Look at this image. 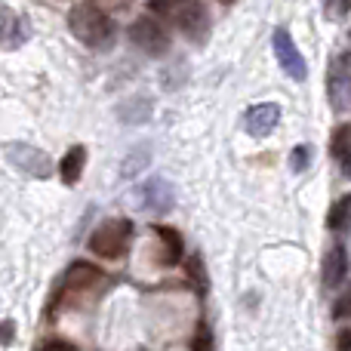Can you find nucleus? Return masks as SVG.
Wrapping results in <instances>:
<instances>
[{"label":"nucleus","mask_w":351,"mask_h":351,"mask_svg":"<svg viewBox=\"0 0 351 351\" xmlns=\"http://www.w3.org/2000/svg\"><path fill=\"white\" fill-rule=\"evenodd\" d=\"M68 28H71V34L90 49H111L114 34H117L114 19H111L102 6H93V3L74 6V10L68 12Z\"/></svg>","instance_id":"nucleus-1"},{"label":"nucleus","mask_w":351,"mask_h":351,"mask_svg":"<svg viewBox=\"0 0 351 351\" xmlns=\"http://www.w3.org/2000/svg\"><path fill=\"white\" fill-rule=\"evenodd\" d=\"M148 10L158 19H170L191 40H204L210 31V12L200 0H148Z\"/></svg>","instance_id":"nucleus-2"},{"label":"nucleus","mask_w":351,"mask_h":351,"mask_svg":"<svg viewBox=\"0 0 351 351\" xmlns=\"http://www.w3.org/2000/svg\"><path fill=\"white\" fill-rule=\"evenodd\" d=\"M133 234H136L133 219H123V216L105 219V222L90 234V253L99 256V259H108V262L123 259L130 243H133Z\"/></svg>","instance_id":"nucleus-3"},{"label":"nucleus","mask_w":351,"mask_h":351,"mask_svg":"<svg viewBox=\"0 0 351 351\" xmlns=\"http://www.w3.org/2000/svg\"><path fill=\"white\" fill-rule=\"evenodd\" d=\"M130 40L142 49L145 56H167L170 53V31L158 16H139L130 25Z\"/></svg>","instance_id":"nucleus-4"},{"label":"nucleus","mask_w":351,"mask_h":351,"mask_svg":"<svg viewBox=\"0 0 351 351\" xmlns=\"http://www.w3.org/2000/svg\"><path fill=\"white\" fill-rule=\"evenodd\" d=\"M6 160H10L16 170H22L25 176H34V179H47V176L53 173L49 154L28 145V142H10V145H6Z\"/></svg>","instance_id":"nucleus-5"},{"label":"nucleus","mask_w":351,"mask_h":351,"mask_svg":"<svg viewBox=\"0 0 351 351\" xmlns=\"http://www.w3.org/2000/svg\"><path fill=\"white\" fill-rule=\"evenodd\" d=\"M105 280L102 268L93 265V262H71L68 265V271L62 274L59 287H56V299H65L68 293H90L93 287H99Z\"/></svg>","instance_id":"nucleus-6"},{"label":"nucleus","mask_w":351,"mask_h":351,"mask_svg":"<svg viewBox=\"0 0 351 351\" xmlns=\"http://www.w3.org/2000/svg\"><path fill=\"white\" fill-rule=\"evenodd\" d=\"M274 56H278L280 68H284V71L290 74L293 80H305V77H308V65H305V56L299 53V47L293 43L290 31H284V28L274 31Z\"/></svg>","instance_id":"nucleus-7"},{"label":"nucleus","mask_w":351,"mask_h":351,"mask_svg":"<svg viewBox=\"0 0 351 351\" xmlns=\"http://www.w3.org/2000/svg\"><path fill=\"white\" fill-rule=\"evenodd\" d=\"M278 121H280V105L262 102V105L247 108V114H243V130H247L250 136H256V139H262V136H268L278 127Z\"/></svg>","instance_id":"nucleus-8"},{"label":"nucleus","mask_w":351,"mask_h":351,"mask_svg":"<svg viewBox=\"0 0 351 351\" xmlns=\"http://www.w3.org/2000/svg\"><path fill=\"white\" fill-rule=\"evenodd\" d=\"M154 237H158V262L164 268H173L182 262V256H185V243H182V234L170 225H154Z\"/></svg>","instance_id":"nucleus-9"},{"label":"nucleus","mask_w":351,"mask_h":351,"mask_svg":"<svg viewBox=\"0 0 351 351\" xmlns=\"http://www.w3.org/2000/svg\"><path fill=\"white\" fill-rule=\"evenodd\" d=\"M142 204H145L152 213H170L173 204H176L173 185L170 182H164V179L145 182V188H142Z\"/></svg>","instance_id":"nucleus-10"},{"label":"nucleus","mask_w":351,"mask_h":351,"mask_svg":"<svg viewBox=\"0 0 351 351\" xmlns=\"http://www.w3.org/2000/svg\"><path fill=\"white\" fill-rule=\"evenodd\" d=\"M346 274H348V253H346V247L336 243L327 253V259H324V287L336 290V287L346 280Z\"/></svg>","instance_id":"nucleus-11"},{"label":"nucleus","mask_w":351,"mask_h":351,"mask_svg":"<svg viewBox=\"0 0 351 351\" xmlns=\"http://www.w3.org/2000/svg\"><path fill=\"white\" fill-rule=\"evenodd\" d=\"M84 167H86V148L84 145H71L65 152V158L59 160V176L65 185H77L80 176H84Z\"/></svg>","instance_id":"nucleus-12"},{"label":"nucleus","mask_w":351,"mask_h":351,"mask_svg":"<svg viewBox=\"0 0 351 351\" xmlns=\"http://www.w3.org/2000/svg\"><path fill=\"white\" fill-rule=\"evenodd\" d=\"M330 152H333V158L342 164V173L351 179V123L336 127L333 142H330Z\"/></svg>","instance_id":"nucleus-13"},{"label":"nucleus","mask_w":351,"mask_h":351,"mask_svg":"<svg viewBox=\"0 0 351 351\" xmlns=\"http://www.w3.org/2000/svg\"><path fill=\"white\" fill-rule=\"evenodd\" d=\"M348 219H351V194H346L342 200H336L333 206H330V213H327V228L330 231H342L348 225Z\"/></svg>","instance_id":"nucleus-14"},{"label":"nucleus","mask_w":351,"mask_h":351,"mask_svg":"<svg viewBox=\"0 0 351 351\" xmlns=\"http://www.w3.org/2000/svg\"><path fill=\"white\" fill-rule=\"evenodd\" d=\"M185 271H188V280L194 284V290L204 296L206 287H210V280H206V271H204V259H200V256H191V259L185 262Z\"/></svg>","instance_id":"nucleus-15"},{"label":"nucleus","mask_w":351,"mask_h":351,"mask_svg":"<svg viewBox=\"0 0 351 351\" xmlns=\"http://www.w3.org/2000/svg\"><path fill=\"white\" fill-rule=\"evenodd\" d=\"M191 351H216V346H213V330L204 321L197 324V333L191 339Z\"/></svg>","instance_id":"nucleus-16"},{"label":"nucleus","mask_w":351,"mask_h":351,"mask_svg":"<svg viewBox=\"0 0 351 351\" xmlns=\"http://www.w3.org/2000/svg\"><path fill=\"white\" fill-rule=\"evenodd\" d=\"M333 317L336 321H351V284L339 293V299L333 302Z\"/></svg>","instance_id":"nucleus-17"},{"label":"nucleus","mask_w":351,"mask_h":351,"mask_svg":"<svg viewBox=\"0 0 351 351\" xmlns=\"http://www.w3.org/2000/svg\"><path fill=\"white\" fill-rule=\"evenodd\" d=\"M308 158H311V145H296V148H293V154H290L293 170L302 173L305 167H308Z\"/></svg>","instance_id":"nucleus-18"},{"label":"nucleus","mask_w":351,"mask_h":351,"mask_svg":"<svg viewBox=\"0 0 351 351\" xmlns=\"http://www.w3.org/2000/svg\"><path fill=\"white\" fill-rule=\"evenodd\" d=\"M12 336H16V327H12V324H6V321H0V346H10Z\"/></svg>","instance_id":"nucleus-19"},{"label":"nucleus","mask_w":351,"mask_h":351,"mask_svg":"<svg viewBox=\"0 0 351 351\" xmlns=\"http://www.w3.org/2000/svg\"><path fill=\"white\" fill-rule=\"evenodd\" d=\"M336 351H351V330H342L336 336Z\"/></svg>","instance_id":"nucleus-20"},{"label":"nucleus","mask_w":351,"mask_h":351,"mask_svg":"<svg viewBox=\"0 0 351 351\" xmlns=\"http://www.w3.org/2000/svg\"><path fill=\"white\" fill-rule=\"evenodd\" d=\"M86 3H93V6H99V3H117V0H86Z\"/></svg>","instance_id":"nucleus-21"},{"label":"nucleus","mask_w":351,"mask_h":351,"mask_svg":"<svg viewBox=\"0 0 351 351\" xmlns=\"http://www.w3.org/2000/svg\"><path fill=\"white\" fill-rule=\"evenodd\" d=\"M222 3H231V0H222Z\"/></svg>","instance_id":"nucleus-22"}]
</instances>
